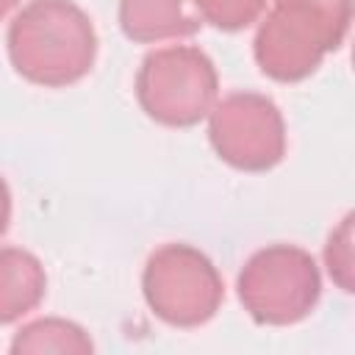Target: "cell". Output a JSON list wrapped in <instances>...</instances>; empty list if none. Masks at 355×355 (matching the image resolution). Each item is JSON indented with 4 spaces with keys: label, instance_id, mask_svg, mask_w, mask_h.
Listing matches in <instances>:
<instances>
[{
    "label": "cell",
    "instance_id": "cell-5",
    "mask_svg": "<svg viewBox=\"0 0 355 355\" xmlns=\"http://www.w3.org/2000/svg\"><path fill=\"white\" fill-rule=\"evenodd\" d=\"M147 308L172 327H200L211 322L225 300V283L214 261L183 241L150 252L141 272Z\"/></svg>",
    "mask_w": 355,
    "mask_h": 355
},
{
    "label": "cell",
    "instance_id": "cell-3",
    "mask_svg": "<svg viewBox=\"0 0 355 355\" xmlns=\"http://www.w3.org/2000/svg\"><path fill=\"white\" fill-rule=\"evenodd\" d=\"M219 94V75L208 53L169 44L144 55L136 72L141 111L166 128H191L208 116Z\"/></svg>",
    "mask_w": 355,
    "mask_h": 355
},
{
    "label": "cell",
    "instance_id": "cell-6",
    "mask_svg": "<svg viewBox=\"0 0 355 355\" xmlns=\"http://www.w3.org/2000/svg\"><path fill=\"white\" fill-rule=\"evenodd\" d=\"M214 153L233 169L266 172L286 155V122L272 97L233 92L208 111Z\"/></svg>",
    "mask_w": 355,
    "mask_h": 355
},
{
    "label": "cell",
    "instance_id": "cell-13",
    "mask_svg": "<svg viewBox=\"0 0 355 355\" xmlns=\"http://www.w3.org/2000/svg\"><path fill=\"white\" fill-rule=\"evenodd\" d=\"M17 3H19V0H0V19H3V17H6Z\"/></svg>",
    "mask_w": 355,
    "mask_h": 355
},
{
    "label": "cell",
    "instance_id": "cell-8",
    "mask_svg": "<svg viewBox=\"0 0 355 355\" xmlns=\"http://www.w3.org/2000/svg\"><path fill=\"white\" fill-rule=\"evenodd\" d=\"M47 294L42 261L22 247L0 250V324H11L31 313Z\"/></svg>",
    "mask_w": 355,
    "mask_h": 355
},
{
    "label": "cell",
    "instance_id": "cell-10",
    "mask_svg": "<svg viewBox=\"0 0 355 355\" xmlns=\"http://www.w3.org/2000/svg\"><path fill=\"white\" fill-rule=\"evenodd\" d=\"M269 0H194L200 19L219 31H241L252 25Z\"/></svg>",
    "mask_w": 355,
    "mask_h": 355
},
{
    "label": "cell",
    "instance_id": "cell-2",
    "mask_svg": "<svg viewBox=\"0 0 355 355\" xmlns=\"http://www.w3.org/2000/svg\"><path fill=\"white\" fill-rule=\"evenodd\" d=\"M352 0H272L252 42L261 72L280 83L313 75L322 58L341 47Z\"/></svg>",
    "mask_w": 355,
    "mask_h": 355
},
{
    "label": "cell",
    "instance_id": "cell-7",
    "mask_svg": "<svg viewBox=\"0 0 355 355\" xmlns=\"http://www.w3.org/2000/svg\"><path fill=\"white\" fill-rule=\"evenodd\" d=\"M200 25L202 22L186 11V0H119V28L139 44L191 36Z\"/></svg>",
    "mask_w": 355,
    "mask_h": 355
},
{
    "label": "cell",
    "instance_id": "cell-1",
    "mask_svg": "<svg viewBox=\"0 0 355 355\" xmlns=\"http://www.w3.org/2000/svg\"><path fill=\"white\" fill-rule=\"evenodd\" d=\"M6 44L17 75L47 89L78 83L97 58L94 25L72 0H31L14 14Z\"/></svg>",
    "mask_w": 355,
    "mask_h": 355
},
{
    "label": "cell",
    "instance_id": "cell-11",
    "mask_svg": "<svg viewBox=\"0 0 355 355\" xmlns=\"http://www.w3.org/2000/svg\"><path fill=\"white\" fill-rule=\"evenodd\" d=\"M324 263L330 277L341 291H352V214L341 219V225L327 236L324 244Z\"/></svg>",
    "mask_w": 355,
    "mask_h": 355
},
{
    "label": "cell",
    "instance_id": "cell-4",
    "mask_svg": "<svg viewBox=\"0 0 355 355\" xmlns=\"http://www.w3.org/2000/svg\"><path fill=\"white\" fill-rule=\"evenodd\" d=\"M239 300L252 322L286 327L302 322L322 297V275L313 255L294 244H269L241 266Z\"/></svg>",
    "mask_w": 355,
    "mask_h": 355
},
{
    "label": "cell",
    "instance_id": "cell-12",
    "mask_svg": "<svg viewBox=\"0 0 355 355\" xmlns=\"http://www.w3.org/2000/svg\"><path fill=\"white\" fill-rule=\"evenodd\" d=\"M8 222H11V191H8V183L0 178V239L8 230Z\"/></svg>",
    "mask_w": 355,
    "mask_h": 355
},
{
    "label": "cell",
    "instance_id": "cell-9",
    "mask_svg": "<svg viewBox=\"0 0 355 355\" xmlns=\"http://www.w3.org/2000/svg\"><path fill=\"white\" fill-rule=\"evenodd\" d=\"M94 344L89 333L58 316H44L36 322H28L25 327L17 330L11 341V352H92Z\"/></svg>",
    "mask_w": 355,
    "mask_h": 355
}]
</instances>
